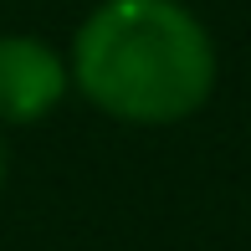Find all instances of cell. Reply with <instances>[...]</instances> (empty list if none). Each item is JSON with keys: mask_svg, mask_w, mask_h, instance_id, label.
<instances>
[{"mask_svg": "<svg viewBox=\"0 0 251 251\" xmlns=\"http://www.w3.org/2000/svg\"><path fill=\"white\" fill-rule=\"evenodd\" d=\"M67 67L98 113L133 128L185 123L215 93V41L185 0H102Z\"/></svg>", "mask_w": 251, "mask_h": 251, "instance_id": "1", "label": "cell"}, {"mask_svg": "<svg viewBox=\"0 0 251 251\" xmlns=\"http://www.w3.org/2000/svg\"><path fill=\"white\" fill-rule=\"evenodd\" d=\"M67 93H72L67 56L21 31L0 36V128H31L51 118Z\"/></svg>", "mask_w": 251, "mask_h": 251, "instance_id": "2", "label": "cell"}, {"mask_svg": "<svg viewBox=\"0 0 251 251\" xmlns=\"http://www.w3.org/2000/svg\"><path fill=\"white\" fill-rule=\"evenodd\" d=\"M5 179H10V149H5V133H0V190H5Z\"/></svg>", "mask_w": 251, "mask_h": 251, "instance_id": "3", "label": "cell"}]
</instances>
